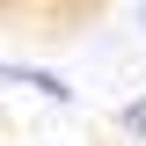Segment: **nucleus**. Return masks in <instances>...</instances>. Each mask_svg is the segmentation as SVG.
Instances as JSON below:
<instances>
[{
  "label": "nucleus",
  "mask_w": 146,
  "mask_h": 146,
  "mask_svg": "<svg viewBox=\"0 0 146 146\" xmlns=\"http://www.w3.org/2000/svg\"><path fill=\"white\" fill-rule=\"evenodd\" d=\"M139 29H146V0H139Z\"/></svg>",
  "instance_id": "obj_3"
},
{
  "label": "nucleus",
  "mask_w": 146,
  "mask_h": 146,
  "mask_svg": "<svg viewBox=\"0 0 146 146\" xmlns=\"http://www.w3.org/2000/svg\"><path fill=\"white\" fill-rule=\"evenodd\" d=\"M0 88H22V95H36V102H58V110H73V102H80V88H73L66 73L29 66V58H0Z\"/></svg>",
  "instance_id": "obj_1"
},
{
  "label": "nucleus",
  "mask_w": 146,
  "mask_h": 146,
  "mask_svg": "<svg viewBox=\"0 0 146 146\" xmlns=\"http://www.w3.org/2000/svg\"><path fill=\"white\" fill-rule=\"evenodd\" d=\"M117 131L146 146V95H139V102H124V110H117Z\"/></svg>",
  "instance_id": "obj_2"
}]
</instances>
